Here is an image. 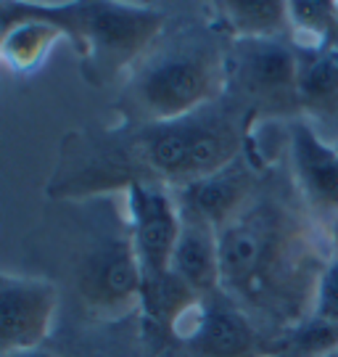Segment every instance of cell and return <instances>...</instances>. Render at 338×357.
Returning <instances> with one entry per match:
<instances>
[{"label":"cell","instance_id":"1","mask_svg":"<svg viewBox=\"0 0 338 357\" xmlns=\"http://www.w3.org/2000/svg\"><path fill=\"white\" fill-rule=\"evenodd\" d=\"M256 116L233 96L180 119L85 125L66 132L45 183L48 202L122 196L140 183L183 188L236 162L249 149Z\"/></svg>","mask_w":338,"mask_h":357},{"label":"cell","instance_id":"2","mask_svg":"<svg viewBox=\"0 0 338 357\" xmlns=\"http://www.w3.org/2000/svg\"><path fill=\"white\" fill-rule=\"evenodd\" d=\"M330 257L328 230L309 215L293 180L286 185L264 172L243 209L220 228V291L280 344L309 318Z\"/></svg>","mask_w":338,"mask_h":357},{"label":"cell","instance_id":"3","mask_svg":"<svg viewBox=\"0 0 338 357\" xmlns=\"http://www.w3.org/2000/svg\"><path fill=\"white\" fill-rule=\"evenodd\" d=\"M29 255L35 275L61 294L59 318L109 323L138 312L143 275L119 196L48 202Z\"/></svg>","mask_w":338,"mask_h":357},{"label":"cell","instance_id":"4","mask_svg":"<svg viewBox=\"0 0 338 357\" xmlns=\"http://www.w3.org/2000/svg\"><path fill=\"white\" fill-rule=\"evenodd\" d=\"M227 48L230 38L196 8L169 11L167 26L125 82L119 85V119L164 122L180 119L222 98L227 90Z\"/></svg>","mask_w":338,"mask_h":357},{"label":"cell","instance_id":"5","mask_svg":"<svg viewBox=\"0 0 338 357\" xmlns=\"http://www.w3.org/2000/svg\"><path fill=\"white\" fill-rule=\"evenodd\" d=\"M169 11L138 3H77L79 75L93 88H119L167 26Z\"/></svg>","mask_w":338,"mask_h":357},{"label":"cell","instance_id":"6","mask_svg":"<svg viewBox=\"0 0 338 357\" xmlns=\"http://www.w3.org/2000/svg\"><path fill=\"white\" fill-rule=\"evenodd\" d=\"M227 96L259 119H301L299 53L291 38L230 40Z\"/></svg>","mask_w":338,"mask_h":357},{"label":"cell","instance_id":"7","mask_svg":"<svg viewBox=\"0 0 338 357\" xmlns=\"http://www.w3.org/2000/svg\"><path fill=\"white\" fill-rule=\"evenodd\" d=\"M175 342L185 357H275L280 347L225 291L203 296Z\"/></svg>","mask_w":338,"mask_h":357},{"label":"cell","instance_id":"8","mask_svg":"<svg viewBox=\"0 0 338 357\" xmlns=\"http://www.w3.org/2000/svg\"><path fill=\"white\" fill-rule=\"evenodd\" d=\"M127 225L132 246L138 255L140 275L159 278L169 273L172 252L183 228V215L177 206L175 191L167 185L140 183L122 193Z\"/></svg>","mask_w":338,"mask_h":357},{"label":"cell","instance_id":"9","mask_svg":"<svg viewBox=\"0 0 338 357\" xmlns=\"http://www.w3.org/2000/svg\"><path fill=\"white\" fill-rule=\"evenodd\" d=\"M61 294L45 278L0 273V355L50 342Z\"/></svg>","mask_w":338,"mask_h":357},{"label":"cell","instance_id":"10","mask_svg":"<svg viewBox=\"0 0 338 357\" xmlns=\"http://www.w3.org/2000/svg\"><path fill=\"white\" fill-rule=\"evenodd\" d=\"M48 344L61 357H185L177 344L146 331L138 312L109 323L59 318Z\"/></svg>","mask_w":338,"mask_h":357},{"label":"cell","instance_id":"11","mask_svg":"<svg viewBox=\"0 0 338 357\" xmlns=\"http://www.w3.org/2000/svg\"><path fill=\"white\" fill-rule=\"evenodd\" d=\"M264 172L267 169L259 162V156L254 151V143H251L236 162H230L227 167L196 180V183L177 188L175 199L180 206V215L209 222L220 230L227 220L238 215L243 204L254 196Z\"/></svg>","mask_w":338,"mask_h":357},{"label":"cell","instance_id":"12","mask_svg":"<svg viewBox=\"0 0 338 357\" xmlns=\"http://www.w3.org/2000/svg\"><path fill=\"white\" fill-rule=\"evenodd\" d=\"M291 180L309 215L323 225L338 217V151L304 119L289 125Z\"/></svg>","mask_w":338,"mask_h":357},{"label":"cell","instance_id":"13","mask_svg":"<svg viewBox=\"0 0 338 357\" xmlns=\"http://www.w3.org/2000/svg\"><path fill=\"white\" fill-rule=\"evenodd\" d=\"M296 45V43H293ZM301 119L325 141H338V45L299 48Z\"/></svg>","mask_w":338,"mask_h":357},{"label":"cell","instance_id":"14","mask_svg":"<svg viewBox=\"0 0 338 357\" xmlns=\"http://www.w3.org/2000/svg\"><path fill=\"white\" fill-rule=\"evenodd\" d=\"M169 270L199 296H209V294L220 291V283H222L220 230L209 222L183 217V228L177 236Z\"/></svg>","mask_w":338,"mask_h":357},{"label":"cell","instance_id":"15","mask_svg":"<svg viewBox=\"0 0 338 357\" xmlns=\"http://www.w3.org/2000/svg\"><path fill=\"white\" fill-rule=\"evenodd\" d=\"M212 16L230 40L291 38L289 3H277V0H227V3H214Z\"/></svg>","mask_w":338,"mask_h":357},{"label":"cell","instance_id":"16","mask_svg":"<svg viewBox=\"0 0 338 357\" xmlns=\"http://www.w3.org/2000/svg\"><path fill=\"white\" fill-rule=\"evenodd\" d=\"M309 320L338 331V257H330V262L317 281Z\"/></svg>","mask_w":338,"mask_h":357},{"label":"cell","instance_id":"17","mask_svg":"<svg viewBox=\"0 0 338 357\" xmlns=\"http://www.w3.org/2000/svg\"><path fill=\"white\" fill-rule=\"evenodd\" d=\"M0 357H61L50 344L43 347H32V349H16V352H6Z\"/></svg>","mask_w":338,"mask_h":357},{"label":"cell","instance_id":"18","mask_svg":"<svg viewBox=\"0 0 338 357\" xmlns=\"http://www.w3.org/2000/svg\"><path fill=\"white\" fill-rule=\"evenodd\" d=\"M328 241H330V252H333V257H338V217L330 222V228H328Z\"/></svg>","mask_w":338,"mask_h":357},{"label":"cell","instance_id":"19","mask_svg":"<svg viewBox=\"0 0 338 357\" xmlns=\"http://www.w3.org/2000/svg\"><path fill=\"white\" fill-rule=\"evenodd\" d=\"M323 357H338V347H333V349H330V352H325Z\"/></svg>","mask_w":338,"mask_h":357},{"label":"cell","instance_id":"20","mask_svg":"<svg viewBox=\"0 0 338 357\" xmlns=\"http://www.w3.org/2000/svg\"><path fill=\"white\" fill-rule=\"evenodd\" d=\"M333 146H336V151H338V141H336V143H333Z\"/></svg>","mask_w":338,"mask_h":357}]
</instances>
